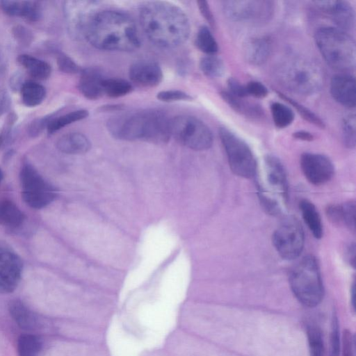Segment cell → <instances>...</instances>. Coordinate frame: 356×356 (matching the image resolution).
Here are the masks:
<instances>
[{
    "instance_id": "obj_1",
    "label": "cell",
    "mask_w": 356,
    "mask_h": 356,
    "mask_svg": "<svg viewBox=\"0 0 356 356\" xmlns=\"http://www.w3.org/2000/svg\"><path fill=\"white\" fill-rule=\"evenodd\" d=\"M140 23L148 39L163 48H175L189 38L191 26L184 11L166 1H150L140 10Z\"/></svg>"
},
{
    "instance_id": "obj_2",
    "label": "cell",
    "mask_w": 356,
    "mask_h": 356,
    "mask_svg": "<svg viewBox=\"0 0 356 356\" xmlns=\"http://www.w3.org/2000/svg\"><path fill=\"white\" fill-rule=\"evenodd\" d=\"M85 38L95 48L106 51H132L140 45L134 20L118 10L99 11Z\"/></svg>"
},
{
    "instance_id": "obj_3",
    "label": "cell",
    "mask_w": 356,
    "mask_h": 356,
    "mask_svg": "<svg viewBox=\"0 0 356 356\" xmlns=\"http://www.w3.org/2000/svg\"><path fill=\"white\" fill-rule=\"evenodd\" d=\"M107 127L114 138L123 140L163 144L171 137L170 119L159 110H145L112 118L107 122Z\"/></svg>"
},
{
    "instance_id": "obj_4",
    "label": "cell",
    "mask_w": 356,
    "mask_h": 356,
    "mask_svg": "<svg viewBox=\"0 0 356 356\" xmlns=\"http://www.w3.org/2000/svg\"><path fill=\"white\" fill-rule=\"evenodd\" d=\"M255 176H257L258 195L262 207L270 214L280 213L287 203L289 191L282 162L273 155L265 156L261 169L257 168Z\"/></svg>"
},
{
    "instance_id": "obj_5",
    "label": "cell",
    "mask_w": 356,
    "mask_h": 356,
    "mask_svg": "<svg viewBox=\"0 0 356 356\" xmlns=\"http://www.w3.org/2000/svg\"><path fill=\"white\" fill-rule=\"evenodd\" d=\"M314 40L321 56L330 66L342 71L355 69V42L346 31L335 27H321L316 31Z\"/></svg>"
},
{
    "instance_id": "obj_6",
    "label": "cell",
    "mask_w": 356,
    "mask_h": 356,
    "mask_svg": "<svg viewBox=\"0 0 356 356\" xmlns=\"http://www.w3.org/2000/svg\"><path fill=\"white\" fill-rule=\"evenodd\" d=\"M291 289L298 300L306 307L317 306L323 300L324 288L316 259L304 257L291 270Z\"/></svg>"
},
{
    "instance_id": "obj_7",
    "label": "cell",
    "mask_w": 356,
    "mask_h": 356,
    "mask_svg": "<svg viewBox=\"0 0 356 356\" xmlns=\"http://www.w3.org/2000/svg\"><path fill=\"white\" fill-rule=\"evenodd\" d=\"M277 74L283 86L301 95L315 94L323 83L320 67L313 61L303 58L286 60L278 67Z\"/></svg>"
},
{
    "instance_id": "obj_8",
    "label": "cell",
    "mask_w": 356,
    "mask_h": 356,
    "mask_svg": "<svg viewBox=\"0 0 356 356\" xmlns=\"http://www.w3.org/2000/svg\"><path fill=\"white\" fill-rule=\"evenodd\" d=\"M218 134L232 171L243 178L254 177L258 165L249 145L226 127H220Z\"/></svg>"
},
{
    "instance_id": "obj_9",
    "label": "cell",
    "mask_w": 356,
    "mask_h": 356,
    "mask_svg": "<svg viewBox=\"0 0 356 356\" xmlns=\"http://www.w3.org/2000/svg\"><path fill=\"white\" fill-rule=\"evenodd\" d=\"M170 134L179 143L194 150H205L213 143L210 129L200 119L179 115L170 119Z\"/></svg>"
},
{
    "instance_id": "obj_10",
    "label": "cell",
    "mask_w": 356,
    "mask_h": 356,
    "mask_svg": "<svg viewBox=\"0 0 356 356\" xmlns=\"http://www.w3.org/2000/svg\"><path fill=\"white\" fill-rule=\"evenodd\" d=\"M19 180L22 199L30 207L44 208L56 198V189L28 161L22 164Z\"/></svg>"
},
{
    "instance_id": "obj_11",
    "label": "cell",
    "mask_w": 356,
    "mask_h": 356,
    "mask_svg": "<svg viewBox=\"0 0 356 356\" xmlns=\"http://www.w3.org/2000/svg\"><path fill=\"white\" fill-rule=\"evenodd\" d=\"M275 2L268 0H228L222 1L226 17L232 21L261 24L273 15Z\"/></svg>"
},
{
    "instance_id": "obj_12",
    "label": "cell",
    "mask_w": 356,
    "mask_h": 356,
    "mask_svg": "<svg viewBox=\"0 0 356 356\" xmlns=\"http://www.w3.org/2000/svg\"><path fill=\"white\" fill-rule=\"evenodd\" d=\"M273 243L282 258L292 260L300 256L305 243L301 225L294 218H289L276 229Z\"/></svg>"
},
{
    "instance_id": "obj_13",
    "label": "cell",
    "mask_w": 356,
    "mask_h": 356,
    "mask_svg": "<svg viewBox=\"0 0 356 356\" xmlns=\"http://www.w3.org/2000/svg\"><path fill=\"white\" fill-rule=\"evenodd\" d=\"M94 1H68L64 4V13L69 33L75 39L85 38L88 29L99 12Z\"/></svg>"
},
{
    "instance_id": "obj_14",
    "label": "cell",
    "mask_w": 356,
    "mask_h": 356,
    "mask_svg": "<svg viewBox=\"0 0 356 356\" xmlns=\"http://www.w3.org/2000/svg\"><path fill=\"white\" fill-rule=\"evenodd\" d=\"M21 257L6 242L0 241V293H12L22 277Z\"/></svg>"
},
{
    "instance_id": "obj_15",
    "label": "cell",
    "mask_w": 356,
    "mask_h": 356,
    "mask_svg": "<svg viewBox=\"0 0 356 356\" xmlns=\"http://www.w3.org/2000/svg\"><path fill=\"white\" fill-rule=\"evenodd\" d=\"M300 167L306 179L314 185H321L330 181L334 168L326 156L305 152L300 157Z\"/></svg>"
},
{
    "instance_id": "obj_16",
    "label": "cell",
    "mask_w": 356,
    "mask_h": 356,
    "mask_svg": "<svg viewBox=\"0 0 356 356\" xmlns=\"http://www.w3.org/2000/svg\"><path fill=\"white\" fill-rule=\"evenodd\" d=\"M313 3L330 18L337 29L346 32L354 29L355 12L350 2L343 0H323L313 1Z\"/></svg>"
},
{
    "instance_id": "obj_17",
    "label": "cell",
    "mask_w": 356,
    "mask_h": 356,
    "mask_svg": "<svg viewBox=\"0 0 356 356\" xmlns=\"http://www.w3.org/2000/svg\"><path fill=\"white\" fill-rule=\"evenodd\" d=\"M129 76L138 86L152 88L159 85L163 74L158 63L151 60H139L129 67Z\"/></svg>"
},
{
    "instance_id": "obj_18",
    "label": "cell",
    "mask_w": 356,
    "mask_h": 356,
    "mask_svg": "<svg viewBox=\"0 0 356 356\" xmlns=\"http://www.w3.org/2000/svg\"><path fill=\"white\" fill-rule=\"evenodd\" d=\"M330 93L339 104L349 108L356 105V81L349 74L334 75L330 81Z\"/></svg>"
},
{
    "instance_id": "obj_19",
    "label": "cell",
    "mask_w": 356,
    "mask_h": 356,
    "mask_svg": "<svg viewBox=\"0 0 356 356\" xmlns=\"http://www.w3.org/2000/svg\"><path fill=\"white\" fill-rule=\"evenodd\" d=\"M78 88L87 99L95 100L104 95L103 83L105 78L95 67H88L81 71Z\"/></svg>"
},
{
    "instance_id": "obj_20",
    "label": "cell",
    "mask_w": 356,
    "mask_h": 356,
    "mask_svg": "<svg viewBox=\"0 0 356 356\" xmlns=\"http://www.w3.org/2000/svg\"><path fill=\"white\" fill-rule=\"evenodd\" d=\"M272 51L270 39L267 36L250 38L244 46V57L247 62L255 66L266 63Z\"/></svg>"
},
{
    "instance_id": "obj_21",
    "label": "cell",
    "mask_w": 356,
    "mask_h": 356,
    "mask_svg": "<svg viewBox=\"0 0 356 356\" xmlns=\"http://www.w3.org/2000/svg\"><path fill=\"white\" fill-rule=\"evenodd\" d=\"M2 10L11 16L24 17L35 22L42 16V6L36 1H1Z\"/></svg>"
},
{
    "instance_id": "obj_22",
    "label": "cell",
    "mask_w": 356,
    "mask_h": 356,
    "mask_svg": "<svg viewBox=\"0 0 356 356\" xmlns=\"http://www.w3.org/2000/svg\"><path fill=\"white\" fill-rule=\"evenodd\" d=\"M329 219L334 224L346 225L349 229L355 230V202L350 201L342 204H331L326 209Z\"/></svg>"
},
{
    "instance_id": "obj_23",
    "label": "cell",
    "mask_w": 356,
    "mask_h": 356,
    "mask_svg": "<svg viewBox=\"0 0 356 356\" xmlns=\"http://www.w3.org/2000/svg\"><path fill=\"white\" fill-rule=\"evenodd\" d=\"M57 149L67 154H81L89 151L91 143L83 134L69 133L61 136L56 143Z\"/></svg>"
},
{
    "instance_id": "obj_24",
    "label": "cell",
    "mask_w": 356,
    "mask_h": 356,
    "mask_svg": "<svg viewBox=\"0 0 356 356\" xmlns=\"http://www.w3.org/2000/svg\"><path fill=\"white\" fill-rule=\"evenodd\" d=\"M8 310L12 318L22 329L33 330L38 326L39 321L36 314L21 300H12L9 303Z\"/></svg>"
},
{
    "instance_id": "obj_25",
    "label": "cell",
    "mask_w": 356,
    "mask_h": 356,
    "mask_svg": "<svg viewBox=\"0 0 356 356\" xmlns=\"http://www.w3.org/2000/svg\"><path fill=\"white\" fill-rule=\"evenodd\" d=\"M220 95L233 110L247 118L259 119L264 115L263 108L256 103L234 96L226 90L221 91Z\"/></svg>"
},
{
    "instance_id": "obj_26",
    "label": "cell",
    "mask_w": 356,
    "mask_h": 356,
    "mask_svg": "<svg viewBox=\"0 0 356 356\" xmlns=\"http://www.w3.org/2000/svg\"><path fill=\"white\" fill-rule=\"evenodd\" d=\"M25 220V215L11 200L0 202V225L10 230L19 228Z\"/></svg>"
},
{
    "instance_id": "obj_27",
    "label": "cell",
    "mask_w": 356,
    "mask_h": 356,
    "mask_svg": "<svg viewBox=\"0 0 356 356\" xmlns=\"http://www.w3.org/2000/svg\"><path fill=\"white\" fill-rule=\"evenodd\" d=\"M17 62L29 72L31 76L38 80H45L51 74L50 65L44 60L29 54H20Z\"/></svg>"
},
{
    "instance_id": "obj_28",
    "label": "cell",
    "mask_w": 356,
    "mask_h": 356,
    "mask_svg": "<svg viewBox=\"0 0 356 356\" xmlns=\"http://www.w3.org/2000/svg\"><path fill=\"white\" fill-rule=\"evenodd\" d=\"M302 218L309 230L316 238L323 236V224L318 211L314 204L309 200L302 199L299 202Z\"/></svg>"
},
{
    "instance_id": "obj_29",
    "label": "cell",
    "mask_w": 356,
    "mask_h": 356,
    "mask_svg": "<svg viewBox=\"0 0 356 356\" xmlns=\"http://www.w3.org/2000/svg\"><path fill=\"white\" fill-rule=\"evenodd\" d=\"M19 90L23 104L29 107L40 105L46 96L44 87L35 81L24 82Z\"/></svg>"
},
{
    "instance_id": "obj_30",
    "label": "cell",
    "mask_w": 356,
    "mask_h": 356,
    "mask_svg": "<svg viewBox=\"0 0 356 356\" xmlns=\"http://www.w3.org/2000/svg\"><path fill=\"white\" fill-rule=\"evenodd\" d=\"M88 116V111L85 109L73 111L56 117V115L49 122L47 129L49 134H53L63 127L75 122L83 120Z\"/></svg>"
},
{
    "instance_id": "obj_31",
    "label": "cell",
    "mask_w": 356,
    "mask_h": 356,
    "mask_svg": "<svg viewBox=\"0 0 356 356\" xmlns=\"http://www.w3.org/2000/svg\"><path fill=\"white\" fill-rule=\"evenodd\" d=\"M17 347L19 356H38L42 341L35 334H24L18 338Z\"/></svg>"
},
{
    "instance_id": "obj_32",
    "label": "cell",
    "mask_w": 356,
    "mask_h": 356,
    "mask_svg": "<svg viewBox=\"0 0 356 356\" xmlns=\"http://www.w3.org/2000/svg\"><path fill=\"white\" fill-rule=\"evenodd\" d=\"M270 112L276 127L284 129L289 126L295 118L293 110L288 106L278 102L270 104Z\"/></svg>"
},
{
    "instance_id": "obj_33",
    "label": "cell",
    "mask_w": 356,
    "mask_h": 356,
    "mask_svg": "<svg viewBox=\"0 0 356 356\" xmlns=\"http://www.w3.org/2000/svg\"><path fill=\"white\" fill-rule=\"evenodd\" d=\"M132 88L129 81L120 78H105L103 83L104 95L113 98L124 96L131 92Z\"/></svg>"
},
{
    "instance_id": "obj_34",
    "label": "cell",
    "mask_w": 356,
    "mask_h": 356,
    "mask_svg": "<svg viewBox=\"0 0 356 356\" xmlns=\"http://www.w3.org/2000/svg\"><path fill=\"white\" fill-rule=\"evenodd\" d=\"M195 43L201 51L208 55H214L218 51V42L210 29L206 26L199 29Z\"/></svg>"
},
{
    "instance_id": "obj_35",
    "label": "cell",
    "mask_w": 356,
    "mask_h": 356,
    "mask_svg": "<svg viewBox=\"0 0 356 356\" xmlns=\"http://www.w3.org/2000/svg\"><path fill=\"white\" fill-rule=\"evenodd\" d=\"M200 68L202 73L209 78L220 77L225 71L222 60L215 55H208L202 58Z\"/></svg>"
},
{
    "instance_id": "obj_36",
    "label": "cell",
    "mask_w": 356,
    "mask_h": 356,
    "mask_svg": "<svg viewBox=\"0 0 356 356\" xmlns=\"http://www.w3.org/2000/svg\"><path fill=\"white\" fill-rule=\"evenodd\" d=\"M277 93L282 99L296 108L298 113L305 120L318 127H320L321 129H324L325 127L324 122L311 110L281 92L277 91Z\"/></svg>"
},
{
    "instance_id": "obj_37",
    "label": "cell",
    "mask_w": 356,
    "mask_h": 356,
    "mask_svg": "<svg viewBox=\"0 0 356 356\" xmlns=\"http://www.w3.org/2000/svg\"><path fill=\"white\" fill-rule=\"evenodd\" d=\"M310 356H323L324 345L322 333L320 328L314 324L307 327Z\"/></svg>"
},
{
    "instance_id": "obj_38",
    "label": "cell",
    "mask_w": 356,
    "mask_h": 356,
    "mask_svg": "<svg viewBox=\"0 0 356 356\" xmlns=\"http://www.w3.org/2000/svg\"><path fill=\"white\" fill-rule=\"evenodd\" d=\"M355 114H346L342 121V135L345 145L348 148H355L356 144Z\"/></svg>"
},
{
    "instance_id": "obj_39",
    "label": "cell",
    "mask_w": 356,
    "mask_h": 356,
    "mask_svg": "<svg viewBox=\"0 0 356 356\" xmlns=\"http://www.w3.org/2000/svg\"><path fill=\"white\" fill-rule=\"evenodd\" d=\"M340 336L337 316L333 312L331 322V332L330 340V356H339Z\"/></svg>"
},
{
    "instance_id": "obj_40",
    "label": "cell",
    "mask_w": 356,
    "mask_h": 356,
    "mask_svg": "<svg viewBox=\"0 0 356 356\" xmlns=\"http://www.w3.org/2000/svg\"><path fill=\"white\" fill-rule=\"evenodd\" d=\"M56 60L58 67L63 72L76 74L81 71V68L74 60L63 52H56Z\"/></svg>"
},
{
    "instance_id": "obj_41",
    "label": "cell",
    "mask_w": 356,
    "mask_h": 356,
    "mask_svg": "<svg viewBox=\"0 0 356 356\" xmlns=\"http://www.w3.org/2000/svg\"><path fill=\"white\" fill-rule=\"evenodd\" d=\"M17 120V116L14 112L8 115L4 124L0 129V150L10 142L12 129Z\"/></svg>"
},
{
    "instance_id": "obj_42",
    "label": "cell",
    "mask_w": 356,
    "mask_h": 356,
    "mask_svg": "<svg viewBox=\"0 0 356 356\" xmlns=\"http://www.w3.org/2000/svg\"><path fill=\"white\" fill-rule=\"evenodd\" d=\"M159 100L165 102H173L177 101H189L193 98L188 93L179 90H163L157 93Z\"/></svg>"
},
{
    "instance_id": "obj_43",
    "label": "cell",
    "mask_w": 356,
    "mask_h": 356,
    "mask_svg": "<svg viewBox=\"0 0 356 356\" xmlns=\"http://www.w3.org/2000/svg\"><path fill=\"white\" fill-rule=\"evenodd\" d=\"M55 115L56 113H51L32 121L28 127L29 135L31 137L39 136L47 127L49 122Z\"/></svg>"
},
{
    "instance_id": "obj_44",
    "label": "cell",
    "mask_w": 356,
    "mask_h": 356,
    "mask_svg": "<svg viewBox=\"0 0 356 356\" xmlns=\"http://www.w3.org/2000/svg\"><path fill=\"white\" fill-rule=\"evenodd\" d=\"M12 33L17 43L22 46L29 45L33 40L32 32L22 25L14 26Z\"/></svg>"
},
{
    "instance_id": "obj_45",
    "label": "cell",
    "mask_w": 356,
    "mask_h": 356,
    "mask_svg": "<svg viewBox=\"0 0 356 356\" xmlns=\"http://www.w3.org/2000/svg\"><path fill=\"white\" fill-rule=\"evenodd\" d=\"M248 95L255 98H264L268 94V88L261 82L251 81L245 85Z\"/></svg>"
},
{
    "instance_id": "obj_46",
    "label": "cell",
    "mask_w": 356,
    "mask_h": 356,
    "mask_svg": "<svg viewBox=\"0 0 356 356\" xmlns=\"http://www.w3.org/2000/svg\"><path fill=\"white\" fill-rule=\"evenodd\" d=\"M228 92L234 96L245 98L248 95L246 92L245 86L241 84L235 78H229L227 80Z\"/></svg>"
},
{
    "instance_id": "obj_47",
    "label": "cell",
    "mask_w": 356,
    "mask_h": 356,
    "mask_svg": "<svg viewBox=\"0 0 356 356\" xmlns=\"http://www.w3.org/2000/svg\"><path fill=\"white\" fill-rule=\"evenodd\" d=\"M342 356H355L354 337L348 330L343 332Z\"/></svg>"
},
{
    "instance_id": "obj_48",
    "label": "cell",
    "mask_w": 356,
    "mask_h": 356,
    "mask_svg": "<svg viewBox=\"0 0 356 356\" xmlns=\"http://www.w3.org/2000/svg\"><path fill=\"white\" fill-rule=\"evenodd\" d=\"M197 3L202 17L209 23L210 26L214 29L216 26V22L208 2L204 0H200L197 1Z\"/></svg>"
},
{
    "instance_id": "obj_49",
    "label": "cell",
    "mask_w": 356,
    "mask_h": 356,
    "mask_svg": "<svg viewBox=\"0 0 356 356\" xmlns=\"http://www.w3.org/2000/svg\"><path fill=\"white\" fill-rule=\"evenodd\" d=\"M10 104L11 100L8 93L0 86V115L10 109Z\"/></svg>"
},
{
    "instance_id": "obj_50",
    "label": "cell",
    "mask_w": 356,
    "mask_h": 356,
    "mask_svg": "<svg viewBox=\"0 0 356 356\" xmlns=\"http://www.w3.org/2000/svg\"><path fill=\"white\" fill-rule=\"evenodd\" d=\"M293 137L296 139L304 141H312L314 138L312 133L305 130H299L294 132Z\"/></svg>"
},
{
    "instance_id": "obj_51",
    "label": "cell",
    "mask_w": 356,
    "mask_h": 356,
    "mask_svg": "<svg viewBox=\"0 0 356 356\" xmlns=\"http://www.w3.org/2000/svg\"><path fill=\"white\" fill-rule=\"evenodd\" d=\"M347 259L350 265L355 268V245L354 243L348 247L346 251Z\"/></svg>"
},
{
    "instance_id": "obj_52",
    "label": "cell",
    "mask_w": 356,
    "mask_h": 356,
    "mask_svg": "<svg viewBox=\"0 0 356 356\" xmlns=\"http://www.w3.org/2000/svg\"><path fill=\"white\" fill-rule=\"evenodd\" d=\"M11 87L13 90L19 89L20 90L22 84L24 83L22 80V76L19 74H16L13 77L11 78L10 82Z\"/></svg>"
},
{
    "instance_id": "obj_53",
    "label": "cell",
    "mask_w": 356,
    "mask_h": 356,
    "mask_svg": "<svg viewBox=\"0 0 356 356\" xmlns=\"http://www.w3.org/2000/svg\"><path fill=\"white\" fill-rule=\"evenodd\" d=\"M355 284H353L352 287V301H353V307H355Z\"/></svg>"
},
{
    "instance_id": "obj_54",
    "label": "cell",
    "mask_w": 356,
    "mask_h": 356,
    "mask_svg": "<svg viewBox=\"0 0 356 356\" xmlns=\"http://www.w3.org/2000/svg\"><path fill=\"white\" fill-rule=\"evenodd\" d=\"M3 172H2V170L0 168V182L2 180V179H3Z\"/></svg>"
}]
</instances>
